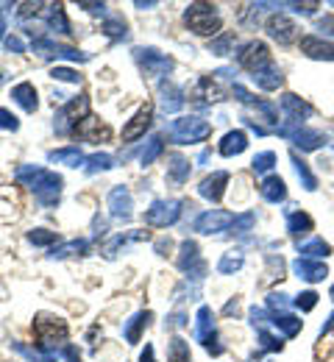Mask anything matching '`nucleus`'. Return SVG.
<instances>
[{
  "label": "nucleus",
  "mask_w": 334,
  "mask_h": 362,
  "mask_svg": "<svg viewBox=\"0 0 334 362\" xmlns=\"http://www.w3.org/2000/svg\"><path fill=\"white\" fill-rule=\"evenodd\" d=\"M14 176H17L20 184H25V187L37 195L40 204H45V206H56V204H59V198H61V184H64L59 173H53L48 168H37V165H20Z\"/></svg>",
  "instance_id": "obj_1"
},
{
  "label": "nucleus",
  "mask_w": 334,
  "mask_h": 362,
  "mask_svg": "<svg viewBox=\"0 0 334 362\" xmlns=\"http://www.w3.org/2000/svg\"><path fill=\"white\" fill-rule=\"evenodd\" d=\"M34 334H37V351L42 354H56L59 349L67 346V323L61 317L50 315V313H40L34 317Z\"/></svg>",
  "instance_id": "obj_2"
},
{
  "label": "nucleus",
  "mask_w": 334,
  "mask_h": 362,
  "mask_svg": "<svg viewBox=\"0 0 334 362\" xmlns=\"http://www.w3.org/2000/svg\"><path fill=\"white\" fill-rule=\"evenodd\" d=\"M184 23L192 34L198 37H212L220 31V14H217V6L212 3H190L187 11H184Z\"/></svg>",
  "instance_id": "obj_3"
},
{
  "label": "nucleus",
  "mask_w": 334,
  "mask_h": 362,
  "mask_svg": "<svg viewBox=\"0 0 334 362\" xmlns=\"http://www.w3.org/2000/svg\"><path fill=\"white\" fill-rule=\"evenodd\" d=\"M212 134V126L201 117H176L167 126V136L176 145H190V142H203L206 136Z\"/></svg>",
  "instance_id": "obj_4"
},
{
  "label": "nucleus",
  "mask_w": 334,
  "mask_h": 362,
  "mask_svg": "<svg viewBox=\"0 0 334 362\" xmlns=\"http://www.w3.org/2000/svg\"><path fill=\"white\" fill-rule=\"evenodd\" d=\"M84 117H90V98L78 95V98H73L70 103L61 106V112L56 115L53 129H56L59 134H73V129H76Z\"/></svg>",
  "instance_id": "obj_5"
},
{
  "label": "nucleus",
  "mask_w": 334,
  "mask_h": 362,
  "mask_svg": "<svg viewBox=\"0 0 334 362\" xmlns=\"http://www.w3.org/2000/svg\"><path fill=\"white\" fill-rule=\"evenodd\" d=\"M187 206V201H179V198H170V201H153L150 209L145 212V223L156 228H167L173 226L179 218H181V209Z\"/></svg>",
  "instance_id": "obj_6"
},
{
  "label": "nucleus",
  "mask_w": 334,
  "mask_h": 362,
  "mask_svg": "<svg viewBox=\"0 0 334 362\" xmlns=\"http://www.w3.org/2000/svg\"><path fill=\"white\" fill-rule=\"evenodd\" d=\"M237 62H239V67L248 70L251 76H256V73H262V70H268V67L273 64V59H270V47L265 45V42H259V40H254V42H248V45L239 47Z\"/></svg>",
  "instance_id": "obj_7"
},
{
  "label": "nucleus",
  "mask_w": 334,
  "mask_h": 362,
  "mask_svg": "<svg viewBox=\"0 0 334 362\" xmlns=\"http://www.w3.org/2000/svg\"><path fill=\"white\" fill-rule=\"evenodd\" d=\"M34 53L42 56V59H70V62H90V53L78 50V47H70V45H61V42H53L48 37H37L34 42Z\"/></svg>",
  "instance_id": "obj_8"
},
{
  "label": "nucleus",
  "mask_w": 334,
  "mask_h": 362,
  "mask_svg": "<svg viewBox=\"0 0 334 362\" xmlns=\"http://www.w3.org/2000/svg\"><path fill=\"white\" fill-rule=\"evenodd\" d=\"M134 59L143 67L145 76H167L176 67V62L167 53H159L156 47H137L134 50Z\"/></svg>",
  "instance_id": "obj_9"
},
{
  "label": "nucleus",
  "mask_w": 334,
  "mask_h": 362,
  "mask_svg": "<svg viewBox=\"0 0 334 362\" xmlns=\"http://www.w3.org/2000/svg\"><path fill=\"white\" fill-rule=\"evenodd\" d=\"M265 28H268V34L279 42V45H292L295 40H298V25L287 17V14H282V11H276V14H270L268 17V23H265Z\"/></svg>",
  "instance_id": "obj_10"
},
{
  "label": "nucleus",
  "mask_w": 334,
  "mask_h": 362,
  "mask_svg": "<svg viewBox=\"0 0 334 362\" xmlns=\"http://www.w3.org/2000/svg\"><path fill=\"white\" fill-rule=\"evenodd\" d=\"M229 226H234V215L226 212V209H209L203 215H198L195 221V231L198 234H217V231H226Z\"/></svg>",
  "instance_id": "obj_11"
},
{
  "label": "nucleus",
  "mask_w": 334,
  "mask_h": 362,
  "mask_svg": "<svg viewBox=\"0 0 334 362\" xmlns=\"http://www.w3.org/2000/svg\"><path fill=\"white\" fill-rule=\"evenodd\" d=\"M179 268L184 273H190L192 279H201L206 273V265H203V259L198 254V243L195 240H184L179 245Z\"/></svg>",
  "instance_id": "obj_12"
},
{
  "label": "nucleus",
  "mask_w": 334,
  "mask_h": 362,
  "mask_svg": "<svg viewBox=\"0 0 334 362\" xmlns=\"http://www.w3.org/2000/svg\"><path fill=\"white\" fill-rule=\"evenodd\" d=\"M226 187H229V173L226 170H215L212 176H206V179L198 184V195L206 198V201H212V204H217L226 195Z\"/></svg>",
  "instance_id": "obj_13"
},
{
  "label": "nucleus",
  "mask_w": 334,
  "mask_h": 362,
  "mask_svg": "<svg viewBox=\"0 0 334 362\" xmlns=\"http://www.w3.org/2000/svg\"><path fill=\"white\" fill-rule=\"evenodd\" d=\"M150 120H153V106L145 103L143 109L123 126V142H134V139H140V136L150 129Z\"/></svg>",
  "instance_id": "obj_14"
},
{
  "label": "nucleus",
  "mask_w": 334,
  "mask_h": 362,
  "mask_svg": "<svg viewBox=\"0 0 334 362\" xmlns=\"http://www.w3.org/2000/svg\"><path fill=\"white\" fill-rule=\"evenodd\" d=\"M109 209H112V218L129 221L131 218V209H134L131 192L126 187H112V192H109Z\"/></svg>",
  "instance_id": "obj_15"
},
{
  "label": "nucleus",
  "mask_w": 334,
  "mask_h": 362,
  "mask_svg": "<svg viewBox=\"0 0 334 362\" xmlns=\"http://www.w3.org/2000/svg\"><path fill=\"white\" fill-rule=\"evenodd\" d=\"M292 271H295L298 279H304V281H309V284L323 281V279L329 276L323 262H315V259H306V257H298V259L292 262Z\"/></svg>",
  "instance_id": "obj_16"
},
{
  "label": "nucleus",
  "mask_w": 334,
  "mask_h": 362,
  "mask_svg": "<svg viewBox=\"0 0 334 362\" xmlns=\"http://www.w3.org/2000/svg\"><path fill=\"white\" fill-rule=\"evenodd\" d=\"M301 53L318 62H334V45L321 40V37H304L301 40Z\"/></svg>",
  "instance_id": "obj_17"
},
{
  "label": "nucleus",
  "mask_w": 334,
  "mask_h": 362,
  "mask_svg": "<svg viewBox=\"0 0 334 362\" xmlns=\"http://www.w3.org/2000/svg\"><path fill=\"white\" fill-rule=\"evenodd\" d=\"M73 136H78V139H90V142H100V139H109V129L100 126V120L90 115V117H84V120L73 129Z\"/></svg>",
  "instance_id": "obj_18"
},
{
  "label": "nucleus",
  "mask_w": 334,
  "mask_h": 362,
  "mask_svg": "<svg viewBox=\"0 0 334 362\" xmlns=\"http://www.w3.org/2000/svg\"><path fill=\"white\" fill-rule=\"evenodd\" d=\"M192 98H195L198 106H209L215 100H223V90H217V84L212 81V76H203L198 81V87L192 90Z\"/></svg>",
  "instance_id": "obj_19"
},
{
  "label": "nucleus",
  "mask_w": 334,
  "mask_h": 362,
  "mask_svg": "<svg viewBox=\"0 0 334 362\" xmlns=\"http://www.w3.org/2000/svg\"><path fill=\"white\" fill-rule=\"evenodd\" d=\"M45 23H48L50 31H56V34H73V28H70V20H67V14H64V6L61 3H50L45 6Z\"/></svg>",
  "instance_id": "obj_20"
},
{
  "label": "nucleus",
  "mask_w": 334,
  "mask_h": 362,
  "mask_svg": "<svg viewBox=\"0 0 334 362\" xmlns=\"http://www.w3.org/2000/svg\"><path fill=\"white\" fill-rule=\"evenodd\" d=\"M282 109L290 115V120H292V123H301L304 117H309V115H312V106H309L306 100H301L298 95H292V92H285V95H282Z\"/></svg>",
  "instance_id": "obj_21"
},
{
  "label": "nucleus",
  "mask_w": 334,
  "mask_h": 362,
  "mask_svg": "<svg viewBox=\"0 0 334 362\" xmlns=\"http://www.w3.org/2000/svg\"><path fill=\"white\" fill-rule=\"evenodd\" d=\"M11 98L17 106H23L25 112H37L40 109V100H37V90L31 81H20L14 90H11Z\"/></svg>",
  "instance_id": "obj_22"
},
{
  "label": "nucleus",
  "mask_w": 334,
  "mask_h": 362,
  "mask_svg": "<svg viewBox=\"0 0 334 362\" xmlns=\"http://www.w3.org/2000/svg\"><path fill=\"white\" fill-rule=\"evenodd\" d=\"M259 192H262V198L268 204H282L287 198V184L279 176H268V179L259 184Z\"/></svg>",
  "instance_id": "obj_23"
},
{
  "label": "nucleus",
  "mask_w": 334,
  "mask_h": 362,
  "mask_svg": "<svg viewBox=\"0 0 334 362\" xmlns=\"http://www.w3.org/2000/svg\"><path fill=\"white\" fill-rule=\"evenodd\" d=\"M248 148V136H245V132H239V129H234V132H229V134L220 139V156H239L242 151Z\"/></svg>",
  "instance_id": "obj_24"
},
{
  "label": "nucleus",
  "mask_w": 334,
  "mask_h": 362,
  "mask_svg": "<svg viewBox=\"0 0 334 362\" xmlns=\"http://www.w3.org/2000/svg\"><path fill=\"white\" fill-rule=\"evenodd\" d=\"M159 95H162V109L170 112V115L184 106V95H181V90L176 84H170V81H162L159 84Z\"/></svg>",
  "instance_id": "obj_25"
},
{
  "label": "nucleus",
  "mask_w": 334,
  "mask_h": 362,
  "mask_svg": "<svg viewBox=\"0 0 334 362\" xmlns=\"http://www.w3.org/2000/svg\"><path fill=\"white\" fill-rule=\"evenodd\" d=\"M150 310H143V313H137V315L131 317L129 323H126V329H123V337L134 346V343H140V337H143V329H148V323H150Z\"/></svg>",
  "instance_id": "obj_26"
},
{
  "label": "nucleus",
  "mask_w": 334,
  "mask_h": 362,
  "mask_svg": "<svg viewBox=\"0 0 334 362\" xmlns=\"http://www.w3.org/2000/svg\"><path fill=\"white\" fill-rule=\"evenodd\" d=\"M195 320H198L195 323V340L198 343H206L209 337H215V315H212L209 307H201Z\"/></svg>",
  "instance_id": "obj_27"
},
{
  "label": "nucleus",
  "mask_w": 334,
  "mask_h": 362,
  "mask_svg": "<svg viewBox=\"0 0 334 362\" xmlns=\"http://www.w3.org/2000/svg\"><path fill=\"white\" fill-rule=\"evenodd\" d=\"M312 228H315V223H312V218H309L306 212H301V209L287 212V231H290L292 237H306Z\"/></svg>",
  "instance_id": "obj_28"
},
{
  "label": "nucleus",
  "mask_w": 334,
  "mask_h": 362,
  "mask_svg": "<svg viewBox=\"0 0 334 362\" xmlns=\"http://www.w3.org/2000/svg\"><path fill=\"white\" fill-rule=\"evenodd\" d=\"M254 81H256V87L265 92H273L279 90L282 84H285V76H282V70L276 67V64H270L268 70H262V73H256V76H251Z\"/></svg>",
  "instance_id": "obj_29"
},
{
  "label": "nucleus",
  "mask_w": 334,
  "mask_h": 362,
  "mask_svg": "<svg viewBox=\"0 0 334 362\" xmlns=\"http://www.w3.org/2000/svg\"><path fill=\"white\" fill-rule=\"evenodd\" d=\"M50 162H59V165H67V168H78L87 162V156L78 151V148H59V151H50L48 153Z\"/></svg>",
  "instance_id": "obj_30"
},
{
  "label": "nucleus",
  "mask_w": 334,
  "mask_h": 362,
  "mask_svg": "<svg viewBox=\"0 0 334 362\" xmlns=\"http://www.w3.org/2000/svg\"><path fill=\"white\" fill-rule=\"evenodd\" d=\"M190 159H184V156H170V165H167V179L176 181V184H184V181L190 179Z\"/></svg>",
  "instance_id": "obj_31"
},
{
  "label": "nucleus",
  "mask_w": 334,
  "mask_h": 362,
  "mask_svg": "<svg viewBox=\"0 0 334 362\" xmlns=\"http://www.w3.org/2000/svg\"><path fill=\"white\" fill-rule=\"evenodd\" d=\"M90 248V243L87 240H70V243H64V245H56V248H50V259H64V257H76V254H84Z\"/></svg>",
  "instance_id": "obj_32"
},
{
  "label": "nucleus",
  "mask_w": 334,
  "mask_h": 362,
  "mask_svg": "<svg viewBox=\"0 0 334 362\" xmlns=\"http://www.w3.org/2000/svg\"><path fill=\"white\" fill-rule=\"evenodd\" d=\"M143 240H150V234H148V231H129V234H117V237L109 243L106 257H114L120 245H129V243H143Z\"/></svg>",
  "instance_id": "obj_33"
},
{
  "label": "nucleus",
  "mask_w": 334,
  "mask_h": 362,
  "mask_svg": "<svg viewBox=\"0 0 334 362\" xmlns=\"http://www.w3.org/2000/svg\"><path fill=\"white\" fill-rule=\"evenodd\" d=\"M298 254H304L306 259H312V257H329V254H332V245H329L326 240L315 237V240H309V243L298 245Z\"/></svg>",
  "instance_id": "obj_34"
},
{
  "label": "nucleus",
  "mask_w": 334,
  "mask_h": 362,
  "mask_svg": "<svg viewBox=\"0 0 334 362\" xmlns=\"http://www.w3.org/2000/svg\"><path fill=\"white\" fill-rule=\"evenodd\" d=\"M270 323H273V326H279L287 337H295V334L301 332V326H304V320H301V317L290 315V313H285V315H270Z\"/></svg>",
  "instance_id": "obj_35"
},
{
  "label": "nucleus",
  "mask_w": 334,
  "mask_h": 362,
  "mask_svg": "<svg viewBox=\"0 0 334 362\" xmlns=\"http://www.w3.org/2000/svg\"><path fill=\"white\" fill-rule=\"evenodd\" d=\"M234 42H237V37H234L232 31H223L220 37L209 40V53H215V56H229V53H234V50H232Z\"/></svg>",
  "instance_id": "obj_36"
},
{
  "label": "nucleus",
  "mask_w": 334,
  "mask_h": 362,
  "mask_svg": "<svg viewBox=\"0 0 334 362\" xmlns=\"http://www.w3.org/2000/svg\"><path fill=\"white\" fill-rule=\"evenodd\" d=\"M290 159H292V165H295V173H298V179L304 181V189H318V179L312 176V170H309V165L298 156V153H290Z\"/></svg>",
  "instance_id": "obj_37"
},
{
  "label": "nucleus",
  "mask_w": 334,
  "mask_h": 362,
  "mask_svg": "<svg viewBox=\"0 0 334 362\" xmlns=\"http://www.w3.org/2000/svg\"><path fill=\"white\" fill-rule=\"evenodd\" d=\"M167 362H192L187 340H181V337H173L170 340V346H167Z\"/></svg>",
  "instance_id": "obj_38"
},
{
  "label": "nucleus",
  "mask_w": 334,
  "mask_h": 362,
  "mask_svg": "<svg viewBox=\"0 0 334 362\" xmlns=\"http://www.w3.org/2000/svg\"><path fill=\"white\" fill-rule=\"evenodd\" d=\"M242 262H245V257H242L239 251H229V254H223V257H220L217 271L223 273V276H232V273H237L239 268H242Z\"/></svg>",
  "instance_id": "obj_39"
},
{
  "label": "nucleus",
  "mask_w": 334,
  "mask_h": 362,
  "mask_svg": "<svg viewBox=\"0 0 334 362\" xmlns=\"http://www.w3.org/2000/svg\"><path fill=\"white\" fill-rule=\"evenodd\" d=\"M162 151H165V142H162V136H150V139H148V145H145L143 156H140L143 168L153 165V162H156V159L162 156Z\"/></svg>",
  "instance_id": "obj_40"
},
{
  "label": "nucleus",
  "mask_w": 334,
  "mask_h": 362,
  "mask_svg": "<svg viewBox=\"0 0 334 362\" xmlns=\"http://www.w3.org/2000/svg\"><path fill=\"white\" fill-rule=\"evenodd\" d=\"M84 168H87V173H100V170H112V168H114V156H109V153H93V156H87Z\"/></svg>",
  "instance_id": "obj_41"
},
{
  "label": "nucleus",
  "mask_w": 334,
  "mask_h": 362,
  "mask_svg": "<svg viewBox=\"0 0 334 362\" xmlns=\"http://www.w3.org/2000/svg\"><path fill=\"white\" fill-rule=\"evenodd\" d=\"M273 165H276V153H273V151H262V153H256L254 162H251L254 173H268V170H273Z\"/></svg>",
  "instance_id": "obj_42"
},
{
  "label": "nucleus",
  "mask_w": 334,
  "mask_h": 362,
  "mask_svg": "<svg viewBox=\"0 0 334 362\" xmlns=\"http://www.w3.org/2000/svg\"><path fill=\"white\" fill-rule=\"evenodd\" d=\"M103 31H106V37H112V40H126V37H129L126 23L117 20V17H109V20L103 23Z\"/></svg>",
  "instance_id": "obj_43"
},
{
  "label": "nucleus",
  "mask_w": 334,
  "mask_h": 362,
  "mask_svg": "<svg viewBox=\"0 0 334 362\" xmlns=\"http://www.w3.org/2000/svg\"><path fill=\"white\" fill-rule=\"evenodd\" d=\"M28 243H34V245H53V243H59V234L48 231V228H34V231H28Z\"/></svg>",
  "instance_id": "obj_44"
},
{
  "label": "nucleus",
  "mask_w": 334,
  "mask_h": 362,
  "mask_svg": "<svg viewBox=\"0 0 334 362\" xmlns=\"http://www.w3.org/2000/svg\"><path fill=\"white\" fill-rule=\"evenodd\" d=\"M50 78L67 81V84H81V76H78L76 70H70V67H53V70H50Z\"/></svg>",
  "instance_id": "obj_45"
},
{
  "label": "nucleus",
  "mask_w": 334,
  "mask_h": 362,
  "mask_svg": "<svg viewBox=\"0 0 334 362\" xmlns=\"http://www.w3.org/2000/svg\"><path fill=\"white\" fill-rule=\"evenodd\" d=\"M290 301H287L285 293H270L268 296V310H273V315H285Z\"/></svg>",
  "instance_id": "obj_46"
},
{
  "label": "nucleus",
  "mask_w": 334,
  "mask_h": 362,
  "mask_svg": "<svg viewBox=\"0 0 334 362\" xmlns=\"http://www.w3.org/2000/svg\"><path fill=\"white\" fill-rule=\"evenodd\" d=\"M259 343H262V349H268V351H282V349H285L282 337H273L268 329H259Z\"/></svg>",
  "instance_id": "obj_47"
},
{
  "label": "nucleus",
  "mask_w": 334,
  "mask_h": 362,
  "mask_svg": "<svg viewBox=\"0 0 334 362\" xmlns=\"http://www.w3.org/2000/svg\"><path fill=\"white\" fill-rule=\"evenodd\" d=\"M318 298H321L318 293L306 290V293H301V296L295 298V307H298V310H304V313H309V310H315V307H318Z\"/></svg>",
  "instance_id": "obj_48"
},
{
  "label": "nucleus",
  "mask_w": 334,
  "mask_h": 362,
  "mask_svg": "<svg viewBox=\"0 0 334 362\" xmlns=\"http://www.w3.org/2000/svg\"><path fill=\"white\" fill-rule=\"evenodd\" d=\"M42 8H45V3H20L17 14H20V20H28V17H37Z\"/></svg>",
  "instance_id": "obj_49"
},
{
  "label": "nucleus",
  "mask_w": 334,
  "mask_h": 362,
  "mask_svg": "<svg viewBox=\"0 0 334 362\" xmlns=\"http://www.w3.org/2000/svg\"><path fill=\"white\" fill-rule=\"evenodd\" d=\"M0 129H6V132H17V129H20V120H17L8 109H0Z\"/></svg>",
  "instance_id": "obj_50"
},
{
  "label": "nucleus",
  "mask_w": 334,
  "mask_h": 362,
  "mask_svg": "<svg viewBox=\"0 0 334 362\" xmlns=\"http://www.w3.org/2000/svg\"><path fill=\"white\" fill-rule=\"evenodd\" d=\"M254 223H256V215L254 212H245V215L234 218V231H251Z\"/></svg>",
  "instance_id": "obj_51"
},
{
  "label": "nucleus",
  "mask_w": 334,
  "mask_h": 362,
  "mask_svg": "<svg viewBox=\"0 0 334 362\" xmlns=\"http://www.w3.org/2000/svg\"><path fill=\"white\" fill-rule=\"evenodd\" d=\"M56 357H64L67 362H81V351H78L73 343H67L64 349H59V351H56Z\"/></svg>",
  "instance_id": "obj_52"
},
{
  "label": "nucleus",
  "mask_w": 334,
  "mask_h": 362,
  "mask_svg": "<svg viewBox=\"0 0 334 362\" xmlns=\"http://www.w3.org/2000/svg\"><path fill=\"white\" fill-rule=\"evenodd\" d=\"M170 248H173V240H170V237L156 240V254H159V257H167V254H170Z\"/></svg>",
  "instance_id": "obj_53"
},
{
  "label": "nucleus",
  "mask_w": 334,
  "mask_h": 362,
  "mask_svg": "<svg viewBox=\"0 0 334 362\" xmlns=\"http://www.w3.org/2000/svg\"><path fill=\"white\" fill-rule=\"evenodd\" d=\"M318 28H321L323 34H332V37H334V17H332V14L321 17V20H318Z\"/></svg>",
  "instance_id": "obj_54"
},
{
  "label": "nucleus",
  "mask_w": 334,
  "mask_h": 362,
  "mask_svg": "<svg viewBox=\"0 0 334 362\" xmlns=\"http://www.w3.org/2000/svg\"><path fill=\"white\" fill-rule=\"evenodd\" d=\"M78 6H81V8H87L90 14H100V17L106 14V3H84V0H81Z\"/></svg>",
  "instance_id": "obj_55"
},
{
  "label": "nucleus",
  "mask_w": 334,
  "mask_h": 362,
  "mask_svg": "<svg viewBox=\"0 0 334 362\" xmlns=\"http://www.w3.org/2000/svg\"><path fill=\"white\" fill-rule=\"evenodd\" d=\"M167 326H170V329H181V326H187V315H184V313L170 315L167 317Z\"/></svg>",
  "instance_id": "obj_56"
},
{
  "label": "nucleus",
  "mask_w": 334,
  "mask_h": 362,
  "mask_svg": "<svg viewBox=\"0 0 334 362\" xmlns=\"http://www.w3.org/2000/svg\"><path fill=\"white\" fill-rule=\"evenodd\" d=\"M6 50L23 53V50H25V45H23V40H20V37H8V40H6Z\"/></svg>",
  "instance_id": "obj_57"
},
{
  "label": "nucleus",
  "mask_w": 334,
  "mask_h": 362,
  "mask_svg": "<svg viewBox=\"0 0 334 362\" xmlns=\"http://www.w3.org/2000/svg\"><path fill=\"white\" fill-rule=\"evenodd\" d=\"M265 320H268V315H265V310H256V307H254V310H251V323H254V326H256V323H259V326H262V323H265Z\"/></svg>",
  "instance_id": "obj_58"
},
{
  "label": "nucleus",
  "mask_w": 334,
  "mask_h": 362,
  "mask_svg": "<svg viewBox=\"0 0 334 362\" xmlns=\"http://www.w3.org/2000/svg\"><path fill=\"white\" fill-rule=\"evenodd\" d=\"M140 362H156V357H153V346L148 343L143 349V354H140Z\"/></svg>",
  "instance_id": "obj_59"
},
{
  "label": "nucleus",
  "mask_w": 334,
  "mask_h": 362,
  "mask_svg": "<svg viewBox=\"0 0 334 362\" xmlns=\"http://www.w3.org/2000/svg\"><path fill=\"white\" fill-rule=\"evenodd\" d=\"M0 42H6V17H3V8H0Z\"/></svg>",
  "instance_id": "obj_60"
},
{
  "label": "nucleus",
  "mask_w": 334,
  "mask_h": 362,
  "mask_svg": "<svg viewBox=\"0 0 334 362\" xmlns=\"http://www.w3.org/2000/svg\"><path fill=\"white\" fill-rule=\"evenodd\" d=\"M237 298H234V301H229V304H226V310H223V313H226V315H232V313H237Z\"/></svg>",
  "instance_id": "obj_61"
},
{
  "label": "nucleus",
  "mask_w": 334,
  "mask_h": 362,
  "mask_svg": "<svg viewBox=\"0 0 334 362\" xmlns=\"http://www.w3.org/2000/svg\"><path fill=\"white\" fill-rule=\"evenodd\" d=\"M334 329V315L329 317V323H326V326H323V329H321V337H323V334H329V332H332Z\"/></svg>",
  "instance_id": "obj_62"
},
{
  "label": "nucleus",
  "mask_w": 334,
  "mask_h": 362,
  "mask_svg": "<svg viewBox=\"0 0 334 362\" xmlns=\"http://www.w3.org/2000/svg\"><path fill=\"white\" fill-rule=\"evenodd\" d=\"M153 6H156V0H148V3L137 0V8H153Z\"/></svg>",
  "instance_id": "obj_63"
},
{
  "label": "nucleus",
  "mask_w": 334,
  "mask_h": 362,
  "mask_svg": "<svg viewBox=\"0 0 334 362\" xmlns=\"http://www.w3.org/2000/svg\"><path fill=\"white\" fill-rule=\"evenodd\" d=\"M0 81H3V73H0Z\"/></svg>",
  "instance_id": "obj_64"
}]
</instances>
